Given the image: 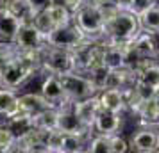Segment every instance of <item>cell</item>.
I'll list each match as a JSON object with an SVG mask.
<instances>
[{
    "mask_svg": "<svg viewBox=\"0 0 159 153\" xmlns=\"http://www.w3.org/2000/svg\"><path fill=\"white\" fill-rule=\"evenodd\" d=\"M15 142H16V135L13 134V130L7 125L0 123V153L15 151Z\"/></svg>",
    "mask_w": 159,
    "mask_h": 153,
    "instance_id": "23",
    "label": "cell"
},
{
    "mask_svg": "<svg viewBox=\"0 0 159 153\" xmlns=\"http://www.w3.org/2000/svg\"><path fill=\"white\" fill-rule=\"evenodd\" d=\"M54 107L43 95H36V93H27V95L18 96V110L20 112H25L29 116H36L43 110Z\"/></svg>",
    "mask_w": 159,
    "mask_h": 153,
    "instance_id": "12",
    "label": "cell"
},
{
    "mask_svg": "<svg viewBox=\"0 0 159 153\" xmlns=\"http://www.w3.org/2000/svg\"><path fill=\"white\" fill-rule=\"evenodd\" d=\"M13 43L18 50L23 52H38L41 50L45 45H47V39H45V34L38 29L32 22L22 23L20 29L16 32Z\"/></svg>",
    "mask_w": 159,
    "mask_h": 153,
    "instance_id": "6",
    "label": "cell"
},
{
    "mask_svg": "<svg viewBox=\"0 0 159 153\" xmlns=\"http://www.w3.org/2000/svg\"><path fill=\"white\" fill-rule=\"evenodd\" d=\"M89 153H109V135L97 134L86 148Z\"/></svg>",
    "mask_w": 159,
    "mask_h": 153,
    "instance_id": "24",
    "label": "cell"
},
{
    "mask_svg": "<svg viewBox=\"0 0 159 153\" xmlns=\"http://www.w3.org/2000/svg\"><path fill=\"white\" fill-rule=\"evenodd\" d=\"M57 116H59V107H50V109L39 112L32 117L34 126L38 128H43V130H57Z\"/></svg>",
    "mask_w": 159,
    "mask_h": 153,
    "instance_id": "20",
    "label": "cell"
},
{
    "mask_svg": "<svg viewBox=\"0 0 159 153\" xmlns=\"http://www.w3.org/2000/svg\"><path fill=\"white\" fill-rule=\"evenodd\" d=\"M41 95H43L54 107H61V105H65V103H70V100H68L66 95H65V89L61 86L59 77L57 75H52V73H48V77H47L43 80V84H41Z\"/></svg>",
    "mask_w": 159,
    "mask_h": 153,
    "instance_id": "10",
    "label": "cell"
},
{
    "mask_svg": "<svg viewBox=\"0 0 159 153\" xmlns=\"http://www.w3.org/2000/svg\"><path fill=\"white\" fill-rule=\"evenodd\" d=\"M54 2H57V4H61V6H65L66 9H70L72 13H75L86 0H54Z\"/></svg>",
    "mask_w": 159,
    "mask_h": 153,
    "instance_id": "29",
    "label": "cell"
},
{
    "mask_svg": "<svg viewBox=\"0 0 159 153\" xmlns=\"http://www.w3.org/2000/svg\"><path fill=\"white\" fill-rule=\"evenodd\" d=\"M122 112H115V110H107V109H100L98 114L95 117L93 126L91 130H95L100 135H113L118 134L120 126H122Z\"/></svg>",
    "mask_w": 159,
    "mask_h": 153,
    "instance_id": "8",
    "label": "cell"
},
{
    "mask_svg": "<svg viewBox=\"0 0 159 153\" xmlns=\"http://www.w3.org/2000/svg\"><path fill=\"white\" fill-rule=\"evenodd\" d=\"M45 13L48 15L50 22L54 23V29L56 27H63V25H68V23L73 20V13L70 9H66L65 6H61L57 2H52L48 7L45 9Z\"/></svg>",
    "mask_w": 159,
    "mask_h": 153,
    "instance_id": "16",
    "label": "cell"
},
{
    "mask_svg": "<svg viewBox=\"0 0 159 153\" xmlns=\"http://www.w3.org/2000/svg\"><path fill=\"white\" fill-rule=\"evenodd\" d=\"M27 2H29L30 9H32V11H34V15H36V13H39V11H45V9L54 2V0H27Z\"/></svg>",
    "mask_w": 159,
    "mask_h": 153,
    "instance_id": "28",
    "label": "cell"
},
{
    "mask_svg": "<svg viewBox=\"0 0 159 153\" xmlns=\"http://www.w3.org/2000/svg\"><path fill=\"white\" fill-rule=\"evenodd\" d=\"M32 23H34L38 29L43 32L45 36H47L50 30H54V23L50 22V18H48V15H47L45 11H39V13H36V15H34V20H32Z\"/></svg>",
    "mask_w": 159,
    "mask_h": 153,
    "instance_id": "27",
    "label": "cell"
},
{
    "mask_svg": "<svg viewBox=\"0 0 159 153\" xmlns=\"http://www.w3.org/2000/svg\"><path fill=\"white\" fill-rule=\"evenodd\" d=\"M130 150V144L118 134L109 135V153H125Z\"/></svg>",
    "mask_w": 159,
    "mask_h": 153,
    "instance_id": "26",
    "label": "cell"
},
{
    "mask_svg": "<svg viewBox=\"0 0 159 153\" xmlns=\"http://www.w3.org/2000/svg\"><path fill=\"white\" fill-rule=\"evenodd\" d=\"M139 32H141V27H139L138 16L123 9H120L104 25V37L118 43H130Z\"/></svg>",
    "mask_w": 159,
    "mask_h": 153,
    "instance_id": "1",
    "label": "cell"
},
{
    "mask_svg": "<svg viewBox=\"0 0 159 153\" xmlns=\"http://www.w3.org/2000/svg\"><path fill=\"white\" fill-rule=\"evenodd\" d=\"M72 107H73V112H75V114H77V116H79L80 119L89 126V128L93 126L95 117H97V114H98V110L102 109L100 100H98V95L88 96V98L79 100V102H73Z\"/></svg>",
    "mask_w": 159,
    "mask_h": 153,
    "instance_id": "11",
    "label": "cell"
},
{
    "mask_svg": "<svg viewBox=\"0 0 159 153\" xmlns=\"http://www.w3.org/2000/svg\"><path fill=\"white\" fill-rule=\"evenodd\" d=\"M61 86L65 89V95L70 102H79L84 100L88 96L98 95V89L95 87V84L91 82V79L80 71H70L57 75Z\"/></svg>",
    "mask_w": 159,
    "mask_h": 153,
    "instance_id": "4",
    "label": "cell"
},
{
    "mask_svg": "<svg viewBox=\"0 0 159 153\" xmlns=\"http://www.w3.org/2000/svg\"><path fill=\"white\" fill-rule=\"evenodd\" d=\"M39 55H41V70H45L47 73L63 75V73L77 71V59L72 50L45 45Z\"/></svg>",
    "mask_w": 159,
    "mask_h": 153,
    "instance_id": "2",
    "label": "cell"
},
{
    "mask_svg": "<svg viewBox=\"0 0 159 153\" xmlns=\"http://www.w3.org/2000/svg\"><path fill=\"white\" fill-rule=\"evenodd\" d=\"M18 110V96L15 89L0 86V114L2 116H11Z\"/></svg>",
    "mask_w": 159,
    "mask_h": 153,
    "instance_id": "19",
    "label": "cell"
},
{
    "mask_svg": "<svg viewBox=\"0 0 159 153\" xmlns=\"http://www.w3.org/2000/svg\"><path fill=\"white\" fill-rule=\"evenodd\" d=\"M73 22L79 25V29L88 37H104V15L98 6L84 2L75 13H73Z\"/></svg>",
    "mask_w": 159,
    "mask_h": 153,
    "instance_id": "3",
    "label": "cell"
},
{
    "mask_svg": "<svg viewBox=\"0 0 159 153\" xmlns=\"http://www.w3.org/2000/svg\"><path fill=\"white\" fill-rule=\"evenodd\" d=\"M9 2H11V0H0V13L9 9Z\"/></svg>",
    "mask_w": 159,
    "mask_h": 153,
    "instance_id": "31",
    "label": "cell"
},
{
    "mask_svg": "<svg viewBox=\"0 0 159 153\" xmlns=\"http://www.w3.org/2000/svg\"><path fill=\"white\" fill-rule=\"evenodd\" d=\"M152 103H154L156 109L159 110V89H156V93H154V96H152Z\"/></svg>",
    "mask_w": 159,
    "mask_h": 153,
    "instance_id": "30",
    "label": "cell"
},
{
    "mask_svg": "<svg viewBox=\"0 0 159 153\" xmlns=\"http://www.w3.org/2000/svg\"><path fill=\"white\" fill-rule=\"evenodd\" d=\"M130 148L134 151L139 153H152L157 151V144H159V130L150 128V126H143L141 130H138L132 139H130Z\"/></svg>",
    "mask_w": 159,
    "mask_h": 153,
    "instance_id": "9",
    "label": "cell"
},
{
    "mask_svg": "<svg viewBox=\"0 0 159 153\" xmlns=\"http://www.w3.org/2000/svg\"><path fill=\"white\" fill-rule=\"evenodd\" d=\"M82 137L79 135H73V134H65L63 132V137H61V146H59V153H79L84 148Z\"/></svg>",
    "mask_w": 159,
    "mask_h": 153,
    "instance_id": "22",
    "label": "cell"
},
{
    "mask_svg": "<svg viewBox=\"0 0 159 153\" xmlns=\"http://www.w3.org/2000/svg\"><path fill=\"white\" fill-rule=\"evenodd\" d=\"M156 34L141 30L134 39H132V48L141 55V57H152L156 59L159 53V46L156 43Z\"/></svg>",
    "mask_w": 159,
    "mask_h": 153,
    "instance_id": "13",
    "label": "cell"
},
{
    "mask_svg": "<svg viewBox=\"0 0 159 153\" xmlns=\"http://www.w3.org/2000/svg\"><path fill=\"white\" fill-rule=\"evenodd\" d=\"M7 126L13 130V134H15L16 137H18V135L25 134L27 130H30V128L34 126V121H32V116L16 110L15 114L7 116Z\"/></svg>",
    "mask_w": 159,
    "mask_h": 153,
    "instance_id": "17",
    "label": "cell"
},
{
    "mask_svg": "<svg viewBox=\"0 0 159 153\" xmlns=\"http://www.w3.org/2000/svg\"><path fill=\"white\" fill-rule=\"evenodd\" d=\"M98 100H100L102 109L115 110V112H123V109L127 107L123 93L115 87H106L98 91Z\"/></svg>",
    "mask_w": 159,
    "mask_h": 153,
    "instance_id": "14",
    "label": "cell"
},
{
    "mask_svg": "<svg viewBox=\"0 0 159 153\" xmlns=\"http://www.w3.org/2000/svg\"><path fill=\"white\" fill-rule=\"evenodd\" d=\"M72 103H65L59 107V116H57V130L65 132V134H73L79 137H86L89 134V126H88L82 119H80L75 112H73Z\"/></svg>",
    "mask_w": 159,
    "mask_h": 153,
    "instance_id": "7",
    "label": "cell"
},
{
    "mask_svg": "<svg viewBox=\"0 0 159 153\" xmlns=\"http://www.w3.org/2000/svg\"><path fill=\"white\" fill-rule=\"evenodd\" d=\"M20 25H22V22L9 9L2 11L0 13V41H13Z\"/></svg>",
    "mask_w": 159,
    "mask_h": 153,
    "instance_id": "15",
    "label": "cell"
},
{
    "mask_svg": "<svg viewBox=\"0 0 159 153\" xmlns=\"http://www.w3.org/2000/svg\"><path fill=\"white\" fill-rule=\"evenodd\" d=\"M45 39H47V45H50V46H57V48H65V50L73 52L86 41L88 36L79 29V25L72 20L68 25L56 27L54 30H50L45 36Z\"/></svg>",
    "mask_w": 159,
    "mask_h": 153,
    "instance_id": "5",
    "label": "cell"
},
{
    "mask_svg": "<svg viewBox=\"0 0 159 153\" xmlns=\"http://www.w3.org/2000/svg\"><path fill=\"white\" fill-rule=\"evenodd\" d=\"M18 48L13 41H0V70L7 64L11 59H15Z\"/></svg>",
    "mask_w": 159,
    "mask_h": 153,
    "instance_id": "25",
    "label": "cell"
},
{
    "mask_svg": "<svg viewBox=\"0 0 159 153\" xmlns=\"http://www.w3.org/2000/svg\"><path fill=\"white\" fill-rule=\"evenodd\" d=\"M139 20V27L145 32H152V34H159V6L154 4L147 9L145 13L138 16Z\"/></svg>",
    "mask_w": 159,
    "mask_h": 153,
    "instance_id": "18",
    "label": "cell"
},
{
    "mask_svg": "<svg viewBox=\"0 0 159 153\" xmlns=\"http://www.w3.org/2000/svg\"><path fill=\"white\" fill-rule=\"evenodd\" d=\"M9 11L22 23H27V22H32L34 20V11L30 9L27 0H11L9 2Z\"/></svg>",
    "mask_w": 159,
    "mask_h": 153,
    "instance_id": "21",
    "label": "cell"
}]
</instances>
